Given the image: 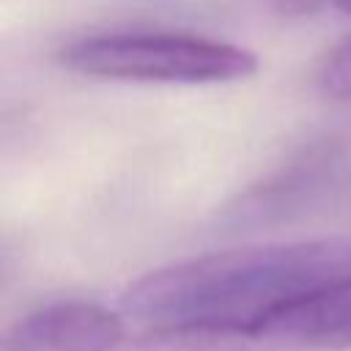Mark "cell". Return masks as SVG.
Returning <instances> with one entry per match:
<instances>
[{
	"label": "cell",
	"instance_id": "6da1fadb",
	"mask_svg": "<svg viewBox=\"0 0 351 351\" xmlns=\"http://www.w3.org/2000/svg\"><path fill=\"white\" fill-rule=\"evenodd\" d=\"M351 271V236L211 252L148 271L126 288L121 307L154 324L252 326L277 307Z\"/></svg>",
	"mask_w": 351,
	"mask_h": 351
},
{
	"label": "cell",
	"instance_id": "7a4b0ae2",
	"mask_svg": "<svg viewBox=\"0 0 351 351\" xmlns=\"http://www.w3.org/2000/svg\"><path fill=\"white\" fill-rule=\"evenodd\" d=\"M60 63L77 74L121 82H233L255 74L258 58L236 44L189 33H112L69 44Z\"/></svg>",
	"mask_w": 351,
	"mask_h": 351
},
{
	"label": "cell",
	"instance_id": "3957f363",
	"mask_svg": "<svg viewBox=\"0 0 351 351\" xmlns=\"http://www.w3.org/2000/svg\"><path fill=\"white\" fill-rule=\"evenodd\" d=\"M258 351H351V271L250 326Z\"/></svg>",
	"mask_w": 351,
	"mask_h": 351
},
{
	"label": "cell",
	"instance_id": "277c9868",
	"mask_svg": "<svg viewBox=\"0 0 351 351\" xmlns=\"http://www.w3.org/2000/svg\"><path fill=\"white\" fill-rule=\"evenodd\" d=\"M126 343L123 321L93 302H55L19 318L3 351H115Z\"/></svg>",
	"mask_w": 351,
	"mask_h": 351
},
{
	"label": "cell",
	"instance_id": "5b68a950",
	"mask_svg": "<svg viewBox=\"0 0 351 351\" xmlns=\"http://www.w3.org/2000/svg\"><path fill=\"white\" fill-rule=\"evenodd\" d=\"M123 351H258L252 329L239 324H154L123 343Z\"/></svg>",
	"mask_w": 351,
	"mask_h": 351
},
{
	"label": "cell",
	"instance_id": "8992f818",
	"mask_svg": "<svg viewBox=\"0 0 351 351\" xmlns=\"http://www.w3.org/2000/svg\"><path fill=\"white\" fill-rule=\"evenodd\" d=\"M318 88L332 99H351V36L337 41L318 66Z\"/></svg>",
	"mask_w": 351,
	"mask_h": 351
},
{
	"label": "cell",
	"instance_id": "52a82bcc",
	"mask_svg": "<svg viewBox=\"0 0 351 351\" xmlns=\"http://www.w3.org/2000/svg\"><path fill=\"white\" fill-rule=\"evenodd\" d=\"M280 8H288V11H304V8H313L318 0H274Z\"/></svg>",
	"mask_w": 351,
	"mask_h": 351
},
{
	"label": "cell",
	"instance_id": "ba28073f",
	"mask_svg": "<svg viewBox=\"0 0 351 351\" xmlns=\"http://www.w3.org/2000/svg\"><path fill=\"white\" fill-rule=\"evenodd\" d=\"M335 5H337L340 11H346V14H351V0H335Z\"/></svg>",
	"mask_w": 351,
	"mask_h": 351
}]
</instances>
